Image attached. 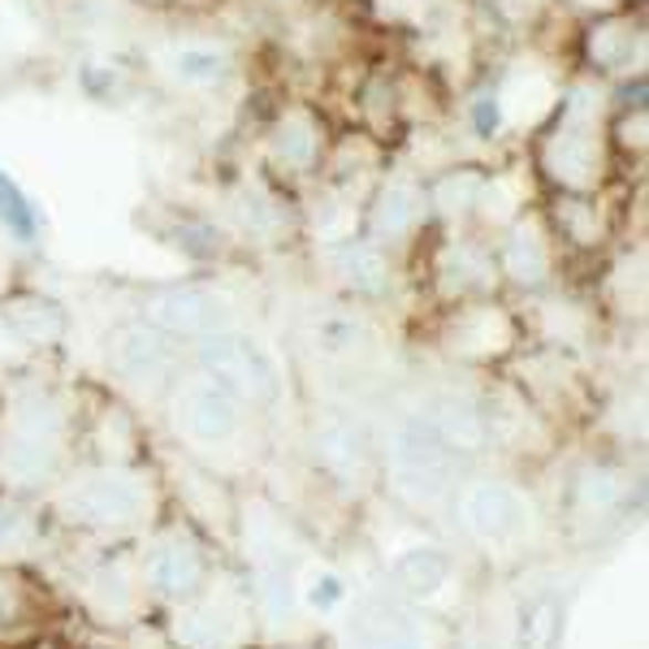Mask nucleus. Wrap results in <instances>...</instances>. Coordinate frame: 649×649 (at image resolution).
<instances>
[{"instance_id":"f257e3e1","label":"nucleus","mask_w":649,"mask_h":649,"mask_svg":"<svg viewBox=\"0 0 649 649\" xmlns=\"http://www.w3.org/2000/svg\"><path fill=\"white\" fill-rule=\"evenodd\" d=\"M395 468H399V481L407 490H416L425 499H438L450 485V477H454V454H450V442L438 429L411 425V429L399 433Z\"/></svg>"},{"instance_id":"f03ea898","label":"nucleus","mask_w":649,"mask_h":649,"mask_svg":"<svg viewBox=\"0 0 649 649\" xmlns=\"http://www.w3.org/2000/svg\"><path fill=\"white\" fill-rule=\"evenodd\" d=\"M350 649H425L416 624L390 601H364L350 619Z\"/></svg>"},{"instance_id":"7ed1b4c3","label":"nucleus","mask_w":649,"mask_h":649,"mask_svg":"<svg viewBox=\"0 0 649 649\" xmlns=\"http://www.w3.org/2000/svg\"><path fill=\"white\" fill-rule=\"evenodd\" d=\"M178 420L187 425V433H196L203 442H217V438H226L230 429H234V399H230V390L226 386H217V381H196V386H187V395L178 399Z\"/></svg>"},{"instance_id":"20e7f679","label":"nucleus","mask_w":649,"mask_h":649,"mask_svg":"<svg viewBox=\"0 0 649 649\" xmlns=\"http://www.w3.org/2000/svg\"><path fill=\"white\" fill-rule=\"evenodd\" d=\"M463 515H468V528L481 533V537H511L524 524V502L506 485H481V490L468 494Z\"/></svg>"},{"instance_id":"39448f33","label":"nucleus","mask_w":649,"mask_h":649,"mask_svg":"<svg viewBox=\"0 0 649 649\" xmlns=\"http://www.w3.org/2000/svg\"><path fill=\"white\" fill-rule=\"evenodd\" d=\"M70 502H74V511H83V515L96 520V524H117V520H135V515H139L144 494H139V485H130V481L104 477V481H92L87 490H78Z\"/></svg>"},{"instance_id":"423d86ee","label":"nucleus","mask_w":649,"mask_h":649,"mask_svg":"<svg viewBox=\"0 0 649 649\" xmlns=\"http://www.w3.org/2000/svg\"><path fill=\"white\" fill-rule=\"evenodd\" d=\"M212 368L226 386H239L243 395H273V373L251 347H239V343L217 347L212 350Z\"/></svg>"},{"instance_id":"0eeeda50","label":"nucleus","mask_w":649,"mask_h":649,"mask_svg":"<svg viewBox=\"0 0 649 649\" xmlns=\"http://www.w3.org/2000/svg\"><path fill=\"white\" fill-rule=\"evenodd\" d=\"M117 364L130 373V377H139V381H151V377H160L165 368H169V350L160 347L151 334L144 329H130V334H122V347H117Z\"/></svg>"},{"instance_id":"6e6552de","label":"nucleus","mask_w":649,"mask_h":649,"mask_svg":"<svg viewBox=\"0 0 649 649\" xmlns=\"http://www.w3.org/2000/svg\"><path fill=\"white\" fill-rule=\"evenodd\" d=\"M151 576H156V585L165 594H191L200 585V554H191L182 546L160 549L156 563H151Z\"/></svg>"},{"instance_id":"1a4fd4ad","label":"nucleus","mask_w":649,"mask_h":649,"mask_svg":"<svg viewBox=\"0 0 649 649\" xmlns=\"http://www.w3.org/2000/svg\"><path fill=\"white\" fill-rule=\"evenodd\" d=\"M399 580L411 594H433L447 580V563L433 549H416V554H407L399 563Z\"/></svg>"},{"instance_id":"9d476101","label":"nucleus","mask_w":649,"mask_h":649,"mask_svg":"<svg viewBox=\"0 0 649 649\" xmlns=\"http://www.w3.org/2000/svg\"><path fill=\"white\" fill-rule=\"evenodd\" d=\"M165 325L182 329V334H200V329H212L217 325V307L208 300H196V295H182V300L169 303V312L160 316Z\"/></svg>"}]
</instances>
